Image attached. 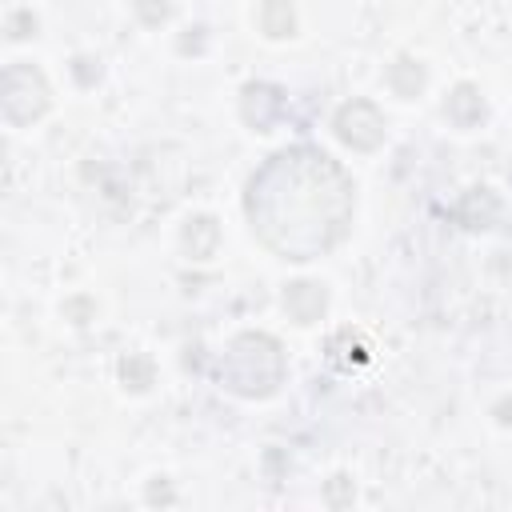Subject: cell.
Listing matches in <instances>:
<instances>
[{
  "instance_id": "6da1fadb",
  "label": "cell",
  "mask_w": 512,
  "mask_h": 512,
  "mask_svg": "<svg viewBox=\"0 0 512 512\" xmlns=\"http://www.w3.org/2000/svg\"><path fill=\"white\" fill-rule=\"evenodd\" d=\"M244 212L252 236L280 260H316L332 252L356 212L352 176L320 148L292 144L272 152L248 180Z\"/></svg>"
},
{
  "instance_id": "7a4b0ae2",
  "label": "cell",
  "mask_w": 512,
  "mask_h": 512,
  "mask_svg": "<svg viewBox=\"0 0 512 512\" xmlns=\"http://www.w3.org/2000/svg\"><path fill=\"white\" fill-rule=\"evenodd\" d=\"M284 372V348L268 332H240L220 356V384L244 400H268L284 384Z\"/></svg>"
},
{
  "instance_id": "3957f363",
  "label": "cell",
  "mask_w": 512,
  "mask_h": 512,
  "mask_svg": "<svg viewBox=\"0 0 512 512\" xmlns=\"http://www.w3.org/2000/svg\"><path fill=\"white\" fill-rule=\"evenodd\" d=\"M4 120L12 128H24L32 120H40L48 108H52V88H48V76L28 64V60H16L4 68Z\"/></svg>"
},
{
  "instance_id": "277c9868",
  "label": "cell",
  "mask_w": 512,
  "mask_h": 512,
  "mask_svg": "<svg viewBox=\"0 0 512 512\" xmlns=\"http://www.w3.org/2000/svg\"><path fill=\"white\" fill-rule=\"evenodd\" d=\"M384 112L372 100H348L332 116V132L352 152H376L384 144Z\"/></svg>"
},
{
  "instance_id": "5b68a950",
  "label": "cell",
  "mask_w": 512,
  "mask_h": 512,
  "mask_svg": "<svg viewBox=\"0 0 512 512\" xmlns=\"http://www.w3.org/2000/svg\"><path fill=\"white\" fill-rule=\"evenodd\" d=\"M240 116L252 132H272V124L284 116V92L276 84H264V80H252L244 84L240 92Z\"/></svg>"
},
{
  "instance_id": "8992f818",
  "label": "cell",
  "mask_w": 512,
  "mask_h": 512,
  "mask_svg": "<svg viewBox=\"0 0 512 512\" xmlns=\"http://www.w3.org/2000/svg\"><path fill=\"white\" fill-rule=\"evenodd\" d=\"M284 312L300 328L316 324L328 312V288L320 280H292V284H284Z\"/></svg>"
},
{
  "instance_id": "52a82bcc",
  "label": "cell",
  "mask_w": 512,
  "mask_h": 512,
  "mask_svg": "<svg viewBox=\"0 0 512 512\" xmlns=\"http://www.w3.org/2000/svg\"><path fill=\"white\" fill-rule=\"evenodd\" d=\"M484 96H480V88L476 84H468V80H460L452 92H448V100H444V116L456 124V128H476L480 120H484Z\"/></svg>"
},
{
  "instance_id": "ba28073f",
  "label": "cell",
  "mask_w": 512,
  "mask_h": 512,
  "mask_svg": "<svg viewBox=\"0 0 512 512\" xmlns=\"http://www.w3.org/2000/svg\"><path fill=\"white\" fill-rule=\"evenodd\" d=\"M496 216H500V200H496V192H488V188H468V192L460 196V204H456V220H460L464 228H472V232L492 228Z\"/></svg>"
},
{
  "instance_id": "9c48e42d",
  "label": "cell",
  "mask_w": 512,
  "mask_h": 512,
  "mask_svg": "<svg viewBox=\"0 0 512 512\" xmlns=\"http://www.w3.org/2000/svg\"><path fill=\"white\" fill-rule=\"evenodd\" d=\"M424 84H428V68H424L416 56L400 52V56L388 64V88H392L400 100H416V96L424 92Z\"/></svg>"
},
{
  "instance_id": "30bf717a",
  "label": "cell",
  "mask_w": 512,
  "mask_h": 512,
  "mask_svg": "<svg viewBox=\"0 0 512 512\" xmlns=\"http://www.w3.org/2000/svg\"><path fill=\"white\" fill-rule=\"evenodd\" d=\"M180 244H184V252L192 260H212L216 248H220V224H216V216H192L184 224V232H180Z\"/></svg>"
},
{
  "instance_id": "8fae6325",
  "label": "cell",
  "mask_w": 512,
  "mask_h": 512,
  "mask_svg": "<svg viewBox=\"0 0 512 512\" xmlns=\"http://www.w3.org/2000/svg\"><path fill=\"white\" fill-rule=\"evenodd\" d=\"M260 32L268 40H292L296 36V8L288 0H264L260 4Z\"/></svg>"
},
{
  "instance_id": "7c38bea8",
  "label": "cell",
  "mask_w": 512,
  "mask_h": 512,
  "mask_svg": "<svg viewBox=\"0 0 512 512\" xmlns=\"http://www.w3.org/2000/svg\"><path fill=\"white\" fill-rule=\"evenodd\" d=\"M120 384H124L128 392H148V388L156 384V364H152V356L128 352V356L120 360Z\"/></svg>"
},
{
  "instance_id": "4fadbf2b",
  "label": "cell",
  "mask_w": 512,
  "mask_h": 512,
  "mask_svg": "<svg viewBox=\"0 0 512 512\" xmlns=\"http://www.w3.org/2000/svg\"><path fill=\"white\" fill-rule=\"evenodd\" d=\"M132 8L140 16V24H148V28H160L172 20V0H132Z\"/></svg>"
},
{
  "instance_id": "5bb4252c",
  "label": "cell",
  "mask_w": 512,
  "mask_h": 512,
  "mask_svg": "<svg viewBox=\"0 0 512 512\" xmlns=\"http://www.w3.org/2000/svg\"><path fill=\"white\" fill-rule=\"evenodd\" d=\"M324 496H328V504H332V508H344V504H352L356 488H352V480H348V476H332Z\"/></svg>"
},
{
  "instance_id": "9a60e30c",
  "label": "cell",
  "mask_w": 512,
  "mask_h": 512,
  "mask_svg": "<svg viewBox=\"0 0 512 512\" xmlns=\"http://www.w3.org/2000/svg\"><path fill=\"white\" fill-rule=\"evenodd\" d=\"M8 36H12V40L36 36V16H32V12H12V16H8Z\"/></svg>"
},
{
  "instance_id": "2e32d148",
  "label": "cell",
  "mask_w": 512,
  "mask_h": 512,
  "mask_svg": "<svg viewBox=\"0 0 512 512\" xmlns=\"http://www.w3.org/2000/svg\"><path fill=\"white\" fill-rule=\"evenodd\" d=\"M72 72H76V80H80L84 88H92V84L100 80V60H92V56H76V60H72Z\"/></svg>"
},
{
  "instance_id": "e0dca14e",
  "label": "cell",
  "mask_w": 512,
  "mask_h": 512,
  "mask_svg": "<svg viewBox=\"0 0 512 512\" xmlns=\"http://www.w3.org/2000/svg\"><path fill=\"white\" fill-rule=\"evenodd\" d=\"M92 312H96V308H92V300H88V296H76V300H68V304H64V316H72V324H88V320H92Z\"/></svg>"
},
{
  "instance_id": "ac0fdd59",
  "label": "cell",
  "mask_w": 512,
  "mask_h": 512,
  "mask_svg": "<svg viewBox=\"0 0 512 512\" xmlns=\"http://www.w3.org/2000/svg\"><path fill=\"white\" fill-rule=\"evenodd\" d=\"M176 496H172V488L164 484V480H156V484H148V504H172Z\"/></svg>"
},
{
  "instance_id": "d6986e66",
  "label": "cell",
  "mask_w": 512,
  "mask_h": 512,
  "mask_svg": "<svg viewBox=\"0 0 512 512\" xmlns=\"http://www.w3.org/2000/svg\"><path fill=\"white\" fill-rule=\"evenodd\" d=\"M492 412H496V420H500V424H512V396H504Z\"/></svg>"
}]
</instances>
